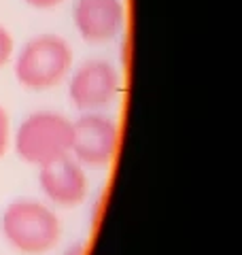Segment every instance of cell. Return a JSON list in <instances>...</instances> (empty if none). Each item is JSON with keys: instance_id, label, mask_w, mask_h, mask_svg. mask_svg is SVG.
<instances>
[{"instance_id": "obj_1", "label": "cell", "mask_w": 242, "mask_h": 255, "mask_svg": "<svg viewBox=\"0 0 242 255\" xmlns=\"http://www.w3.org/2000/svg\"><path fill=\"white\" fill-rule=\"evenodd\" d=\"M0 234L21 255H45L60 245L62 221L49 204L34 198H17L0 215Z\"/></svg>"}, {"instance_id": "obj_2", "label": "cell", "mask_w": 242, "mask_h": 255, "mask_svg": "<svg viewBox=\"0 0 242 255\" xmlns=\"http://www.w3.org/2000/svg\"><path fill=\"white\" fill-rule=\"evenodd\" d=\"M72 53L68 41L60 34H38L21 47L13 64L15 79L30 92H45L64 83L72 70Z\"/></svg>"}, {"instance_id": "obj_3", "label": "cell", "mask_w": 242, "mask_h": 255, "mask_svg": "<svg viewBox=\"0 0 242 255\" xmlns=\"http://www.w3.org/2000/svg\"><path fill=\"white\" fill-rule=\"evenodd\" d=\"M72 122L55 111H34L13 132L11 147L21 162L40 166L70 153Z\"/></svg>"}, {"instance_id": "obj_4", "label": "cell", "mask_w": 242, "mask_h": 255, "mask_svg": "<svg viewBox=\"0 0 242 255\" xmlns=\"http://www.w3.org/2000/svg\"><path fill=\"white\" fill-rule=\"evenodd\" d=\"M119 149V126L109 115L81 113L72 122L70 155L90 170L109 168Z\"/></svg>"}, {"instance_id": "obj_5", "label": "cell", "mask_w": 242, "mask_h": 255, "mask_svg": "<svg viewBox=\"0 0 242 255\" xmlns=\"http://www.w3.org/2000/svg\"><path fill=\"white\" fill-rule=\"evenodd\" d=\"M121 79L109 60L83 62L68 79V100L79 113H100L117 100Z\"/></svg>"}, {"instance_id": "obj_6", "label": "cell", "mask_w": 242, "mask_h": 255, "mask_svg": "<svg viewBox=\"0 0 242 255\" xmlns=\"http://www.w3.org/2000/svg\"><path fill=\"white\" fill-rule=\"evenodd\" d=\"M38 185L51 204L72 209L87 198V168H83L70 153L62 155L38 168Z\"/></svg>"}, {"instance_id": "obj_7", "label": "cell", "mask_w": 242, "mask_h": 255, "mask_svg": "<svg viewBox=\"0 0 242 255\" xmlns=\"http://www.w3.org/2000/svg\"><path fill=\"white\" fill-rule=\"evenodd\" d=\"M72 17L87 45H107L123 32L125 4L123 0H77Z\"/></svg>"}, {"instance_id": "obj_8", "label": "cell", "mask_w": 242, "mask_h": 255, "mask_svg": "<svg viewBox=\"0 0 242 255\" xmlns=\"http://www.w3.org/2000/svg\"><path fill=\"white\" fill-rule=\"evenodd\" d=\"M13 142V130H11V117L9 111L0 105V159H2L11 149Z\"/></svg>"}, {"instance_id": "obj_9", "label": "cell", "mask_w": 242, "mask_h": 255, "mask_svg": "<svg viewBox=\"0 0 242 255\" xmlns=\"http://www.w3.org/2000/svg\"><path fill=\"white\" fill-rule=\"evenodd\" d=\"M13 53H15L13 34L2 26V23H0V70H2L6 64L13 60Z\"/></svg>"}, {"instance_id": "obj_10", "label": "cell", "mask_w": 242, "mask_h": 255, "mask_svg": "<svg viewBox=\"0 0 242 255\" xmlns=\"http://www.w3.org/2000/svg\"><path fill=\"white\" fill-rule=\"evenodd\" d=\"M28 6L32 9H38V11H49V9H55L58 4H62L64 0H23Z\"/></svg>"}, {"instance_id": "obj_11", "label": "cell", "mask_w": 242, "mask_h": 255, "mask_svg": "<svg viewBox=\"0 0 242 255\" xmlns=\"http://www.w3.org/2000/svg\"><path fill=\"white\" fill-rule=\"evenodd\" d=\"M62 255H87V245L85 243H75V245H70Z\"/></svg>"}]
</instances>
